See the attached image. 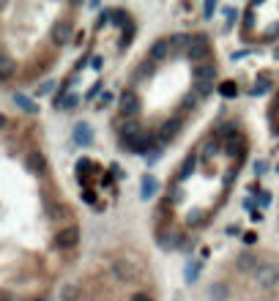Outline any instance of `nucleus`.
I'll use <instances>...</instances> for the list:
<instances>
[{"label":"nucleus","instance_id":"nucleus-10","mask_svg":"<svg viewBox=\"0 0 279 301\" xmlns=\"http://www.w3.org/2000/svg\"><path fill=\"white\" fill-rule=\"evenodd\" d=\"M74 140H77L80 146H90V140H93L90 126L88 124H77V126H74Z\"/></svg>","mask_w":279,"mask_h":301},{"label":"nucleus","instance_id":"nucleus-18","mask_svg":"<svg viewBox=\"0 0 279 301\" xmlns=\"http://www.w3.org/2000/svg\"><path fill=\"white\" fill-rule=\"evenodd\" d=\"M238 266H241V268H258V266H254V254H241V258H238Z\"/></svg>","mask_w":279,"mask_h":301},{"label":"nucleus","instance_id":"nucleus-3","mask_svg":"<svg viewBox=\"0 0 279 301\" xmlns=\"http://www.w3.org/2000/svg\"><path fill=\"white\" fill-rule=\"evenodd\" d=\"M55 244L60 246V250H74V246L80 244V228L77 224H66V228L58 230L55 236Z\"/></svg>","mask_w":279,"mask_h":301},{"label":"nucleus","instance_id":"nucleus-20","mask_svg":"<svg viewBox=\"0 0 279 301\" xmlns=\"http://www.w3.org/2000/svg\"><path fill=\"white\" fill-rule=\"evenodd\" d=\"M268 85H271V80L263 74V77H260L258 82H254V94H260V90H268Z\"/></svg>","mask_w":279,"mask_h":301},{"label":"nucleus","instance_id":"nucleus-14","mask_svg":"<svg viewBox=\"0 0 279 301\" xmlns=\"http://www.w3.org/2000/svg\"><path fill=\"white\" fill-rule=\"evenodd\" d=\"M14 102H16V107H22L25 112H36V104H33L30 99H28V96L16 94V96H14Z\"/></svg>","mask_w":279,"mask_h":301},{"label":"nucleus","instance_id":"nucleus-19","mask_svg":"<svg viewBox=\"0 0 279 301\" xmlns=\"http://www.w3.org/2000/svg\"><path fill=\"white\" fill-rule=\"evenodd\" d=\"M197 276H200V263H194V266H189V268H186V280H189V282H194Z\"/></svg>","mask_w":279,"mask_h":301},{"label":"nucleus","instance_id":"nucleus-6","mask_svg":"<svg viewBox=\"0 0 279 301\" xmlns=\"http://www.w3.org/2000/svg\"><path fill=\"white\" fill-rule=\"evenodd\" d=\"M192 77H194V82L197 85H208V82H214V77H216V63H200V66L192 72Z\"/></svg>","mask_w":279,"mask_h":301},{"label":"nucleus","instance_id":"nucleus-12","mask_svg":"<svg viewBox=\"0 0 279 301\" xmlns=\"http://www.w3.org/2000/svg\"><path fill=\"white\" fill-rule=\"evenodd\" d=\"M11 74H14V60L0 55V80H11Z\"/></svg>","mask_w":279,"mask_h":301},{"label":"nucleus","instance_id":"nucleus-4","mask_svg":"<svg viewBox=\"0 0 279 301\" xmlns=\"http://www.w3.org/2000/svg\"><path fill=\"white\" fill-rule=\"evenodd\" d=\"M186 55H189L194 63H202L208 55H211V44H208V38H206V36H197V38H194V44H189Z\"/></svg>","mask_w":279,"mask_h":301},{"label":"nucleus","instance_id":"nucleus-8","mask_svg":"<svg viewBox=\"0 0 279 301\" xmlns=\"http://www.w3.org/2000/svg\"><path fill=\"white\" fill-rule=\"evenodd\" d=\"M112 274H115L118 282H126V280L134 276V266H132L129 260H118V263H112Z\"/></svg>","mask_w":279,"mask_h":301},{"label":"nucleus","instance_id":"nucleus-1","mask_svg":"<svg viewBox=\"0 0 279 301\" xmlns=\"http://www.w3.org/2000/svg\"><path fill=\"white\" fill-rule=\"evenodd\" d=\"M252 276H254V282H258V288L271 290V288L279 285V266L276 263H263L252 271Z\"/></svg>","mask_w":279,"mask_h":301},{"label":"nucleus","instance_id":"nucleus-21","mask_svg":"<svg viewBox=\"0 0 279 301\" xmlns=\"http://www.w3.org/2000/svg\"><path fill=\"white\" fill-rule=\"evenodd\" d=\"M222 94H224V96H232V94H236V85H232V82H228V85L222 88Z\"/></svg>","mask_w":279,"mask_h":301},{"label":"nucleus","instance_id":"nucleus-5","mask_svg":"<svg viewBox=\"0 0 279 301\" xmlns=\"http://www.w3.org/2000/svg\"><path fill=\"white\" fill-rule=\"evenodd\" d=\"M137 110H140V96L132 88H126L120 94V112H124V118H134Z\"/></svg>","mask_w":279,"mask_h":301},{"label":"nucleus","instance_id":"nucleus-17","mask_svg":"<svg viewBox=\"0 0 279 301\" xmlns=\"http://www.w3.org/2000/svg\"><path fill=\"white\" fill-rule=\"evenodd\" d=\"M208 296H211L214 301H224V298H228V288H224V285H214L211 290H208Z\"/></svg>","mask_w":279,"mask_h":301},{"label":"nucleus","instance_id":"nucleus-15","mask_svg":"<svg viewBox=\"0 0 279 301\" xmlns=\"http://www.w3.org/2000/svg\"><path fill=\"white\" fill-rule=\"evenodd\" d=\"M184 126V115H176V118L170 120V124L164 126V132H167V137H172V134H178V129Z\"/></svg>","mask_w":279,"mask_h":301},{"label":"nucleus","instance_id":"nucleus-24","mask_svg":"<svg viewBox=\"0 0 279 301\" xmlns=\"http://www.w3.org/2000/svg\"><path fill=\"white\" fill-rule=\"evenodd\" d=\"M6 124H8V120H6V115H0V129H6Z\"/></svg>","mask_w":279,"mask_h":301},{"label":"nucleus","instance_id":"nucleus-16","mask_svg":"<svg viewBox=\"0 0 279 301\" xmlns=\"http://www.w3.org/2000/svg\"><path fill=\"white\" fill-rule=\"evenodd\" d=\"M77 296H80V288H77V285H66V288L60 290V301H74Z\"/></svg>","mask_w":279,"mask_h":301},{"label":"nucleus","instance_id":"nucleus-22","mask_svg":"<svg viewBox=\"0 0 279 301\" xmlns=\"http://www.w3.org/2000/svg\"><path fill=\"white\" fill-rule=\"evenodd\" d=\"M132 301H150V298H148V293L140 290V293H134V296H132Z\"/></svg>","mask_w":279,"mask_h":301},{"label":"nucleus","instance_id":"nucleus-13","mask_svg":"<svg viewBox=\"0 0 279 301\" xmlns=\"http://www.w3.org/2000/svg\"><path fill=\"white\" fill-rule=\"evenodd\" d=\"M154 194H156V178L145 176L142 178V198L148 200V198H154Z\"/></svg>","mask_w":279,"mask_h":301},{"label":"nucleus","instance_id":"nucleus-7","mask_svg":"<svg viewBox=\"0 0 279 301\" xmlns=\"http://www.w3.org/2000/svg\"><path fill=\"white\" fill-rule=\"evenodd\" d=\"M170 50H172L170 38H162V42H156L154 47H150V52H148V60H150V63H159V60H164V58L170 55Z\"/></svg>","mask_w":279,"mask_h":301},{"label":"nucleus","instance_id":"nucleus-2","mask_svg":"<svg viewBox=\"0 0 279 301\" xmlns=\"http://www.w3.org/2000/svg\"><path fill=\"white\" fill-rule=\"evenodd\" d=\"M154 137L148 132H137V134H126L124 137V148H129L132 154H145L148 148H154Z\"/></svg>","mask_w":279,"mask_h":301},{"label":"nucleus","instance_id":"nucleus-11","mask_svg":"<svg viewBox=\"0 0 279 301\" xmlns=\"http://www.w3.org/2000/svg\"><path fill=\"white\" fill-rule=\"evenodd\" d=\"M28 167H30L33 172H44V170H46V159H44V154L33 150V154L28 156Z\"/></svg>","mask_w":279,"mask_h":301},{"label":"nucleus","instance_id":"nucleus-23","mask_svg":"<svg viewBox=\"0 0 279 301\" xmlns=\"http://www.w3.org/2000/svg\"><path fill=\"white\" fill-rule=\"evenodd\" d=\"M254 170H258V172H266V170H268V164H266V162H258V167H254Z\"/></svg>","mask_w":279,"mask_h":301},{"label":"nucleus","instance_id":"nucleus-9","mask_svg":"<svg viewBox=\"0 0 279 301\" xmlns=\"http://www.w3.org/2000/svg\"><path fill=\"white\" fill-rule=\"evenodd\" d=\"M68 38H72V22H58V25L52 28V42H55V44H66Z\"/></svg>","mask_w":279,"mask_h":301}]
</instances>
